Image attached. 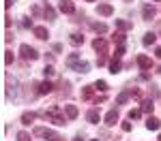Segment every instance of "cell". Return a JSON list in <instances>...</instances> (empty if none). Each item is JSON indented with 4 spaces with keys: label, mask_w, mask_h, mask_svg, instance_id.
I'll return each instance as SVG.
<instances>
[{
    "label": "cell",
    "mask_w": 161,
    "mask_h": 141,
    "mask_svg": "<svg viewBox=\"0 0 161 141\" xmlns=\"http://www.w3.org/2000/svg\"><path fill=\"white\" fill-rule=\"evenodd\" d=\"M54 15H56V13H54V9H52V7H45V17L54 19Z\"/></svg>",
    "instance_id": "obj_28"
},
{
    "label": "cell",
    "mask_w": 161,
    "mask_h": 141,
    "mask_svg": "<svg viewBox=\"0 0 161 141\" xmlns=\"http://www.w3.org/2000/svg\"><path fill=\"white\" fill-rule=\"evenodd\" d=\"M73 68L77 71V73H88V68H90V64H88V62H80V64H75Z\"/></svg>",
    "instance_id": "obj_16"
},
{
    "label": "cell",
    "mask_w": 161,
    "mask_h": 141,
    "mask_svg": "<svg viewBox=\"0 0 161 141\" xmlns=\"http://www.w3.org/2000/svg\"><path fill=\"white\" fill-rule=\"evenodd\" d=\"M19 51H22V58H26V60H37V49L35 47H30V45H22L19 47Z\"/></svg>",
    "instance_id": "obj_3"
},
{
    "label": "cell",
    "mask_w": 161,
    "mask_h": 141,
    "mask_svg": "<svg viewBox=\"0 0 161 141\" xmlns=\"http://www.w3.org/2000/svg\"><path fill=\"white\" fill-rule=\"evenodd\" d=\"M35 118H37V113H32V111H26V113L22 115V124H30V122H35Z\"/></svg>",
    "instance_id": "obj_12"
},
{
    "label": "cell",
    "mask_w": 161,
    "mask_h": 141,
    "mask_svg": "<svg viewBox=\"0 0 161 141\" xmlns=\"http://www.w3.org/2000/svg\"><path fill=\"white\" fill-rule=\"evenodd\" d=\"M92 30H97V32H105L108 26H105V24H92Z\"/></svg>",
    "instance_id": "obj_23"
},
{
    "label": "cell",
    "mask_w": 161,
    "mask_h": 141,
    "mask_svg": "<svg viewBox=\"0 0 161 141\" xmlns=\"http://www.w3.org/2000/svg\"><path fill=\"white\" fill-rule=\"evenodd\" d=\"M116 122H118V111H116V109H112L110 113L105 115V124H108V126H114Z\"/></svg>",
    "instance_id": "obj_4"
},
{
    "label": "cell",
    "mask_w": 161,
    "mask_h": 141,
    "mask_svg": "<svg viewBox=\"0 0 161 141\" xmlns=\"http://www.w3.org/2000/svg\"><path fill=\"white\" fill-rule=\"evenodd\" d=\"M92 141H99V139H92Z\"/></svg>",
    "instance_id": "obj_38"
},
{
    "label": "cell",
    "mask_w": 161,
    "mask_h": 141,
    "mask_svg": "<svg viewBox=\"0 0 161 141\" xmlns=\"http://www.w3.org/2000/svg\"><path fill=\"white\" fill-rule=\"evenodd\" d=\"M155 43V34L148 32V34H144V45H153Z\"/></svg>",
    "instance_id": "obj_22"
},
{
    "label": "cell",
    "mask_w": 161,
    "mask_h": 141,
    "mask_svg": "<svg viewBox=\"0 0 161 141\" xmlns=\"http://www.w3.org/2000/svg\"><path fill=\"white\" fill-rule=\"evenodd\" d=\"M116 26H118L120 30H129V28H131V24H129V22H125V19H116Z\"/></svg>",
    "instance_id": "obj_20"
},
{
    "label": "cell",
    "mask_w": 161,
    "mask_h": 141,
    "mask_svg": "<svg viewBox=\"0 0 161 141\" xmlns=\"http://www.w3.org/2000/svg\"><path fill=\"white\" fill-rule=\"evenodd\" d=\"M123 41H125L123 32H116V34H114V43H123Z\"/></svg>",
    "instance_id": "obj_26"
},
{
    "label": "cell",
    "mask_w": 161,
    "mask_h": 141,
    "mask_svg": "<svg viewBox=\"0 0 161 141\" xmlns=\"http://www.w3.org/2000/svg\"><path fill=\"white\" fill-rule=\"evenodd\" d=\"M95 90H101V92H105V90H108V83H105V81H97V83H95Z\"/></svg>",
    "instance_id": "obj_24"
},
{
    "label": "cell",
    "mask_w": 161,
    "mask_h": 141,
    "mask_svg": "<svg viewBox=\"0 0 161 141\" xmlns=\"http://www.w3.org/2000/svg\"><path fill=\"white\" fill-rule=\"evenodd\" d=\"M92 47H95L97 51H105V49H108V43H105L103 38H95V43H92Z\"/></svg>",
    "instance_id": "obj_10"
},
{
    "label": "cell",
    "mask_w": 161,
    "mask_h": 141,
    "mask_svg": "<svg viewBox=\"0 0 161 141\" xmlns=\"http://www.w3.org/2000/svg\"><path fill=\"white\" fill-rule=\"evenodd\" d=\"M52 88H54V86H52L50 81H41V83H39V94H50Z\"/></svg>",
    "instance_id": "obj_8"
},
{
    "label": "cell",
    "mask_w": 161,
    "mask_h": 141,
    "mask_svg": "<svg viewBox=\"0 0 161 141\" xmlns=\"http://www.w3.org/2000/svg\"><path fill=\"white\" fill-rule=\"evenodd\" d=\"M129 118H131V120L140 118V111H137V109H131V111H129Z\"/></svg>",
    "instance_id": "obj_32"
},
{
    "label": "cell",
    "mask_w": 161,
    "mask_h": 141,
    "mask_svg": "<svg viewBox=\"0 0 161 141\" xmlns=\"http://www.w3.org/2000/svg\"><path fill=\"white\" fill-rule=\"evenodd\" d=\"M71 43L73 45H80V43H84V37L82 34H71Z\"/></svg>",
    "instance_id": "obj_21"
},
{
    "label": "cell",
    "mask_w": 161,
    "mask_h": 141,
    "mask_svg": "<svg viewBox=\"0 0 161 141\" xmlns=\"http://www.w3.org/2000/svg\"><path fill=\"white\" fill-rule=\"evenodd\" d=\"M159 141H161V135H159Z\"/></svg>",
    "instance_id": "obj_39"
},
{
    "label": "cell",
    "mask_w": 161,
    "mask_h": 141,
    "mask_svg": "<svg viewBox=\"0 0 161 141\" xmlns=\"http://www.w3.org/2000/svg\"><path fill=\"white\" fill-rule=\"evenodd\" d=\"M17 141H30V135L28 133H19L17 135Z\"/></svg>",
    "instance_id": "obj_29"
},
{
    "label": "cell",
    "mask_w": 161,
    "mask_h": 141,
    "mask_svg": "<svg viewBox=\"0 0 161 141\" xmlns=\"http://www.w3.org/2000/svg\"><path fill=\"white\" fill-rule=\"evenodd\" d=\"M159 126H161V122L157 118H148V120H146V128H148V130H157Z\"/></svg>",
    "instance_id": "obj_9"
},
{
    "label": "cell",
    "mask_w": 161,
    "mask_h": 141,
    "mask_svg": "<svg viewBox=\"0 0 161 141\" xmlns=\"http://www.w3.org/2000/svg\"><path fill=\"white\" fill-rule=\"evenodd\" d=\"M92 92H95V88H90V86H86V88L82 90V98H90V96H92Z\"/></svg>",
    "instance_id": "obj_18"
},
{
    "label": "cell",
    "mask_w": 161,
    "mask_h": 141,
    "mask_svg": "<svg viewBox=\"0 0 161 141\" xmlns=\"http://www.w3.org/2000/svg\"><path fill=\"white\" fill-rule=\"evenodd\" d=\"M45 118H47L50 122H54V124H58V126L67 124L64 115H60V113H58V107H52V109H47V111H45Z\"/></svg>",
    "instance_id": "obj_1"
},
{
    "label": "cell",
    "mask_w": 161,
    "mask_h": 141,
    "mask_svg": "<svg viewBox=\"0 0 161 141\" xmlns=\"http://www.w3.org/2000/svg\"><path fill=\"white\" fill-rule=\"evenodd\" d=\"M142 15H144V19H150V17H153V15H155V9H153V7H148V4H146V7H144V9H142Z\"/></svg>",
    "instance_id": "obj_17"
},
{
    "label": "cell",
    "mask_w": 161,
    "mask_h": 141,
    "mask_svg": "<svg viewBox=\"0 0 161 141\" xmlns=\"http://www.w3.org/2000/svg\"><path fill=\"white\" fill-rule=\"evenodd\" d=\"M13 2H15V0H4V7H7V9H9V7H11Z\"/></svg>",
    "instance_id": "obj_36"
},
{
    "label": "cell",
    "mask_w": 161,
    "mask_h": 141,
    "mask_svg": "<svg viewBox=\"0 0 161 141\" xmlns=\"http://www.w3.org/2000/svg\"><path fill=\"white\" fill-rule=\"evenodd\" d=\"M35 135L45 137L47 141H62L60 135H58V133H54V130H50V128H35Z\"/></svg>",
    "instance_id": "obj_2"
},
{
    "label": "cell",
    "mask_w": 161,
    "mask_h": 141,
    "mask_svg": "<svg viewBox=\"0 0 161 141\" xmlns=\"http://www.w3.org/2000/svg\"><path fill=\"white\" fill-rule=\"evenodd\" d=\"M77 60H80V53H71V56L67 58V64H69V66H75Z\"/></svg>",
    "instance_id": "obj_19"
},
{
    "label": "cell",
    "mask_w": 161,
    "mask_h": 141,
    "mask_svg": "<svg viewBox=\"0 0 161 141\" xmlns=\"http://www.w3.org/2000/svg\"><path fill=\"white\" fill-rule=\"evenodd\" d=\"M120 68H123V64L118 62V60H112V62H110V73L116 75V73H120Z\"/></svg>",
    "instance_id": "obj_14"
},
{
    "label": "cell",
    "mask_w": 161,
    "mask_h": 141,
    "mask_svg": "<svg viewBox=\"0 0 161 141\" xmlns=\"http://www.w3.org/2000/svg\"><path fill=\"white\" fill-rule=\"evenodd\" d=\"M97 13L103 15V17H108V15L114 13V9H112V4H99V7H97Z\"/></svg>",
    "instance_id": "obj_6"
},
{
    "label": "cell",
    "mask_w": 161,
    "mask_h": 141,
    "mask_svg": "<svg viewBox=\"0 0 161 141\" xmlns=\"http://www.w3.org/2000/svg\"><path fill=\"white\" fill-rule=\"evenodd\" d=\"M123 130H127V133H129V130H131V124H129V122H123Z\"/></svg>",
    "instance_id": "obj_34"
},
{
    "label": "cell",
    "mask_w": 161,
    "mask_h": 141,
    "mask_svg": "<svg viewBox=\"0 0 161 141\" xmlns=\"http://www.w3.org/2000/svg\"><path fill=\"white\" fill-rule=\"evenodd\" d=\"M13 58H15V56H13L11 51H7V56H4V64H11V62H13Z\"/></svg>",
    "instance_id": "obj_30"
},
{
    "label": "cell",
    "mask_w": 161,
    "mask_h": 141,
    "mask_svg": "<svg viewBox=\"0 0 161 141\" xmlns=\"http://www.w3.org/2000/svg\"><path fill=\"white\" fill-rule=\"evenodd\" d=\"M125 53V47H118V49H116V53H114V56H116V58H120V56H123Z\"/></svg>",
    "instance_id": "obj_33"
},
{
    "label": "cell",
    "mask_w": 161,
    "mask_h": 141,
    "mask_svg": "<svg viewBox=\"0 0 161 141\" xmlns=\"http://www.w3.org/2000/svg\"><path fill=\"white\" fill-rule=\"evenodd\" d=\"M75 141H80V139H75Z\"/></svg>",
    "instance_id": "obj_41"
},
{
    "label": "cell",
    "mask_w": 161,
    "mask_h": 141,
    "mask_svg": "<svg viewBox=\"0 0 161 141\" xmlns=\"http://www.w3.org/2000/svg\"><path fill=\"white\" fill-rule=\"evenodd\" d=\"M58 7H60L62 13H73L75 11V7H73V2H71V0H60V4H58Z\"/></svg>",
    "instance_id": "obj_5"
},
{
    "label": "cell",
    "mask_w": 161,
    "mask_h": 141,
    "mask_svg": "<svg viewBox=\"0 0 161 141\" xmlns=\"http://www.w3.org/2000/svg\"><path fill=\"white\" fill-rule=\"evenodd\" d=\"M127 98H129V94H127V92H123V94H120V96L116 98V103H125Z\"/></svg>",
    "instance_id": "obj_31"
},
{
    "label": "cell",
    "mask_w": 161,
    "mask_h": 141,
    "mask_svg": "<svg viewBox=\"0 0 161 141\" xmlns=\"http://www.w3.org/2000/svg\"><path fill=\"white\" fill-rule=\"evenodd\" d=\"M88 2H92V0H88Z\"/></svg>",
    "instance_id": "obj_40"
},
{
    "label": "cell",
    "mask_w": 161,
    "mask_h": 141,
    "mask_svg": "<svg viewBox=\"0 0 161 141\" xmlns=\"http://www.w3.org/2000/svg\"><path fill=\"white\" fill-rule=\"evenodd\" d=\"M64 113H67L69 120H75L77 118V107L75 105H64Z\"/></svg>",
    "instance_id": "obj_7"
},
{
    "label": "cell",
    "mask_w": 161,
    "mask_h": 141,
    "mask_svg": "<svg viewBox=\"0 0 161 141\" xmlns=\"http://www.w3.org/2000/svg\"><path fill=\"white\" fill-rule=\"evenodd\" d=\"M35 34H37V38H47V28L39 26V28H35Z\"/></svg>",
    "instance_id": "obj_15"
},
{
    "label": "cell",
    "mask_w": 161,
    "mask_h": 141,
    "mask_svg": "<svg viewBox=\"0 0 161 141\" xmlns=\"http://www.w3.org/2000/svg\"><path fill=\"white\" fill-rule=\"evenodd\" d=\"M142 109H144L146 113H153V109H155V107H153V103H150V101H146V103H144V107H142Z\"/></svg>",
    "instance_id": "obj_25"
},
{
    "label": "cell",
    "mask_w": 161,
    "mask_h": 141,
    "mask_svg": "<svg viewBox=\"0 0 161 141\" xmlns=\"http://www.w3.org/2000/svg\"><path fill=\"white\" fill-rule=\"evenodd\" d=\"M137 64H140L142 68H150V66H153V60L146 58V56H140V58H137Z\"/></svg>",
    "instance_id": "obj_11"
},
{
    "label": "cell",
    "mask_w": 161,
    "mask_h": 141,
    "mask_svg": "<svg viewBox=\"0 0 161 141\" xmlns=\"http://www.w3.org/2000/svg\"><path fill=\"white\" fill-rule=\"evenodd\" d=\"M86 118H88V122H92V124H97V122H99V111H97V109H90Z\"/></svg>",
    "instance_id": "obj_13"
},
{
    "label": "cell",
    "mask_w": 161,
    "mask_h": 141,
    "mask_svg": "<svg viewBox=\"0 0 161 141\" xmlns=\"http://www.w3.org/2000/svg\"><path fill=\"white\" fill-rule=\"evenodd\" d=\"M43 73H45V77H52L56 71H54V66H45V68H43Z\"/></svg>",
    "instance_id": "obj_27"
},
{
    "label": "cell",
    "mask_w": 161,
    "mask_h": 141,
    "mask_svg": "<svg viewBox=\"0 0 161 141\" xmlns=\"http://www.w3.org/2000/svg\"><path fill=\"white\" fill-rule=\"evenodd\" d=\"M155 53H157V58H161V47H159L157 51H155Z\"/></svg>",
    "instance_id": "obj_37"
},
{
    "label": "cell",
    "mask_w": 161,
    "mask_h": 141,
    "mask_svg": "<svg viewBox=\"0 0 161 141\" xmlns=\"http://www.w3.org/2000/svg\"><path fill=\"white\" fill-rule=\"evenodd\" d=\"M22 26H24V28H30V26H32V24H30V22H28V17H26L24 22H22Z\"/></svg>",
    "instance_id": "obj_35"
}]
</instances>
